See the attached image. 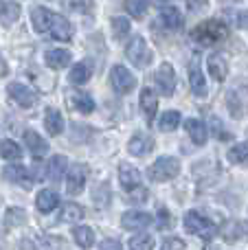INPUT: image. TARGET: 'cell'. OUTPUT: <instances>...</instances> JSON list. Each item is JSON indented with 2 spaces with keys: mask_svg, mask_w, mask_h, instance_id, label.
I'll return each instance as SVG.
<instances>
[{
  "mask_svg": "<svg viewBox=\"0 0 248 250\" xmlns=\"http://www.w3.org/2000/svg\"><path fill=\"white\" fill-rule=\"evenodd\" d=\"M227 24L222 20H207V22H200L196 29L191 31V38L196 40L198 44L202 46H213V44L222 42L227 38Z\"/></svg>",
  "mask_w": 248,
  "mask_h": 250,
  "instance_id": "obj_1",
  "label": "cell"
},
{
  "mask_svg": "<svg viewBox=\"0 0 248 250\" xmlns=\"http://www.w3.org/2000/svg\"><path fill=\"white\" fill-rule=\"evenodd\" d=\"M125 57L136 68H147L154 60V51L149 48V44L145 42L143 35H134V38L130 40V44L125 46Z\"/></svg>",
  "mask_w": 248,
  "mask_h": 250,
  "instance_id": "obj_2",
  "label": "cell"
},
{
  "mask_svg": "<svg viewBox=\"0 0 248 250\" xmlns=\"http://www.w3.org/2000/svg\"><path fill=\"white\" fill-rule=\"evenodd\" d=\"M178 173H180V160L174 158V156H161V158L154 160V165L147 169L149 180H154V182L174 180Z\"/></svg>",
  "mask_w": 248,
  "mask_h": 250,
  "instance_id": "obj_3",
  "label": "cell"
},
{
  "mask_svg": "<svg viewBox=\"0 0 248 250\" xmlns=\"http://www.w3.org/2000/svg\"><path fill=\"white\" fill-rule=\"evenodd\" d=\"M183 224L189 235H196L200 239H211L215 235V224L211 220H207V217H202L198 211H189L185 215Z\"/></svg>",
  "mask_w": 248,
  "mask_h": 250,
  "instance_id": "obj_4",
  "label": "cell"
},
{
  "mask_svg": "<svg viewBox=\"0 0 248 250\" xmlns=\"http://www.w3.org/2000/svg\"><path fill=\"white\" fill-rule=\"evenodd\" d=\"M110 83H112V88L119 92V95H127V92H132L136 88V77L125 68V66L117 64V66H112V70H110Z\"/></svg>",
  "mask_w": 248,
  "mask_h": 250,
  "instance_id": "obj_5",
  "label": "cell"
},
{
  "mask_svg": "<svg viewBox=\"0 0 248 250\" xmlns=\"http://www.w3.org/2000/svg\"><path fill=\"white\" fill-rule=\"evenodd\" d=\"M7 95L9 99L13 101V104H18L20 108H33L35 101H38V97H35V92L31 90V88H26L24 83H9L7 86Z\"/></svg>",
  "mask_w": 248,
  "mask_h": 250,
  "instance_id": "obj_6",
  "label": "cell"
},
{
  "mask_svg": "<svg viewBox=\"0 0 248 250\" xmlns=\"http://www.w3.org/2000/svg\"><path fill=\"white\" fill-rule=\"evenodd\" d=\"M156 86L158 90H161V95L165 97H171V92L176 90V73H174V66L169 64V62H163L161 66H158L156 70Z\"/></svg>",
  "mask_w": 248,
  "mask_h": 250,
  "instance_id": "obj_7",
  "label": "cell"
},
{
  "mask_svg": "<svg viewBox=\"0 0 248 250\" xmlns=\"http://www.w3.org/2000/svg\"><path fill=\"white\" fill-rule=\"evenodd\" d=\"M189 88L196 97H207V77L202 75V68H200V57L193 55L191 60V66H189Z\"/></svg>",
  "mask_w": 248,
  "mask_h": 250,
  "instance_id": "obj_8",
  "label": "cell"
},
{
  "mask_svg": "<svg viewBox=\"0 0 248 250\" xmlns=\"http://www.w3.org/2000/svg\"><path fill=\"white\" fill-rule=\"evenodd\" d=\"M86 167L83 165H73V167L68 169V173H66V193L68 195H79L83 191V187H86Z\"/></svg>",
  "mask_w": 248,
  "mask_h": 250,
  "instance_id": "obj_9",
  "label": "cell"
},
{
  "mask_svg": "<svg viewBox=\"0 0 248 250\" xmlns=\"http://www.w3.org/2000/svg\"><path fill=\"white\" fill-rule=\"evenodd\" d=\"M51 38L60 40V42H68L70 38H73V24H70L68 20H66L64 16H60V13H53L51 16V24H48V31H46Z\"/></svg>",
  "mask_w": 248,
  "mask_h": 250,
  "instance_id": "obj_10",
  "label": "cell"
},
{
  "mask_svg": "<svg viewBox=\"0 0 248 250\" xmlns=\"http://www.w3.org/2000/svg\"><path fill=\"white\" fill-rule=\"evenodd\" d=\"M152 149H154V138L149 136L147 132H136L134 136L130 138V143H127V151H130L132 156H136V158L147 156Z\"/></svg>",
  "mask_w": 248,
  "mask_h": 250,
  "instance_id": "obj_11",
  "label": "cell"
},
{
  "mask_svg": "<svg viewBox=\"0 0 248 250\" xmlns=\"http://www.w3.org/2000/svg\"><path fill=\"white\" fill-rule=\"evenodd\" d=\"M152 222H154V217L143 211H127L121 215V226L125 230H143V229H147Z\"/></svg>",
  "mask_w": 248,
  "mask_h": 250,
  "instance_id": "obj_12",
  "label": "cell"
},
{
  "mask_svg": "<svg viewBox=\"0 0 248 250\" xmlns=\"http://www.w3.org/2000/svg\"><path fill=\"white\" fill-rule=\"evenodd\" d=\"M158 22H161V24L165 26L167 31H180V29H183V24H185L183 13H180L176 7H171V4H167V7L161 9Z\"/></svg>",
  "mask_w": 248,
  "mask_h": 250,
  "instance_id": "obj_13",
  "label": "cell"
},
{
  "mask_svg": "<svg viewBox=\"0 0 248 250\" xmlns=\"http://www.w3.org/2000/svg\"><path fill=\"white\" fill-rule=\"evenodd\" d=\"M44 60H46V66H48V68L62 70V68H66V66L70 64L73 55H70L68 48H48L46 55H44Z\"/></svg>",
  "mask_w": 248,
  "mask_h": 250,
  "instance_id": "obj_14",
  "label": "cell"
},
{
  "mask_svg": "<svg viewBox=\"0 0 248 250\" xmlns=\"http://www.w3.org/2000/svg\"><path fill=\"white\" fill-rule=\"evenodd\" d=\"M207 68H209V75L215 79V82H224L228 75V62L224 55L213 53V55L207 60Z\"/></svg>",
  "mask_w": 248,
  "mask_h": 250,
  "instance_id": "obj_15",
  "label": "cell"
},
{
  "mask_svg": "<svg viewBox=\"0 0 248 250\" xmlns=\"http://www.w3.org/2000/svg\"><path fill=\"white\" fill-rule=\"evenodd\" d=\"M141 110H143V117L147 119V123L154 121V117H156V110H158V99H156V92L152 90V88H143L141 90Z\"/></svg>",
  "mask_w": 248,
  "mask_h": 250,
  "instance_id": "obj_16",
  "label": "cell"
},
{
  "mask_svg": "<svg viewBox=\"0 0 248 250\" xmlns=\"http://www.w3.org/2000/svg\"><path fill=\"white\" fill-rule=\"evenodd\" d=\"M119 182H121V187L125 191L136 189V187H141V171L136 167H132V165L123 163L119 167Z\"/></svg>",
  "mask_w": 248,
  "mask_h": 250,
  "instance_id": "obj_17",
  "label": "cell"
},
{
  "mask_svg": "<svg viewBox=\"0 0 248 250\" xmlns=\"http://www.w3.org/2000/svg\"><path fill=\"white\" fill-rule=\"evenodd\" d=\"M68 105L75 110V112H82V114H90L95 110V101L88 92H70L68 95Z\"/></svg>",
  "mask_w": 248,
  "mask_h": 250,
  "instance_id": "obj_18",
  "label": "cell"
},
{
  "mask_svg": "<svg viewBox=\"0 0 248 250\" xmlns=\"http://www.w3.org/2000/svg\"><path fill=\"white\" fill-rule=\"evenodd\" d=\"M35 207H38L40 213H53L57 207H60V198H57L55 191L51 189H42L35 198Z\"/></svg>",
  "mask_w": 248,
  "mask_h": 250,
  "instance_id": "obj_19",
  "label": "cell"
},
{
  "mask_svg": "<svg viewBox=\"0 0 248 250\" xmlns=\"http://www.w3.org/2000/svg\"><path fill=\"white\" fill-rule=\"evenodd\" d=\"M2 176L7 178L9 182H13V185H20L24 187V189H29L31 182H29V173H26L24 165H7L2 171Z\"/></svg>",
  "mask_w": 248,
  "mask_h": 250,
  "instance_id": "obj_20",
  "label": "cell"
},
{
  "mask_svg": "<svg viewBox=\"0 0 248 250\" xmlns=\"http://www.w3.org/2000/svg\"><path fill=\"white\" fill-rule=\"evenodd\" d=\"M24 147L33 156H44L48 151V143L38 132H33V129H26L24 132Z\"/></svg>",
  "mask_w": 248,
  "mask_h": 250,
  "instance_id": "obj_21",
  "label": "cell"
},
{
  "mask_svg": "<svg viewBox=\"0 0 248 250\" xmlns=\"http://www.w3.org/2000/svg\"><path fill=\"white\" fill-rule=\"evenodd\" d=\"M44 127H46V132L51 136H60L64 132V117H62L60 110H55V108L46 110V114H44Z\"/></svg>",
  "mask_w": 248,
  "mask_h": 250,
  "instance_id": "obj_22",
  "label": "cell"
},
{
  "mask_svg": "<svg viewBox=\"0 0 248 250\" xmlns=\"http://www.w3.org/2000/svg\"><path fill=\"white\" fill-rule=\"evenodd\" d=\"M20 13H22V9L18 2H13V0L2 2V7H0V24H2L4 29L13 26L18 22V18H20Z\"/></svg>",
  "mask_w": 248,
  "mask_h": 250,
  "instance_id": "obj_23",
  "label": "cell"
},
{
  "mask_svg": "<svg viewBox=\"0 0 248 250\" xmlns=\"http://www.w3.org/2000/svg\"><path fill=\"white\" fill-rule=\"evenodd\" d=\"M185 127H187L189 138H191V141L196 143V145H205V143H207V136H209V129H207V125L202 123V121H198V119H187Z\"/></svg>",
  "mask_w": 248,
  "mask_h": 250,
  "instance_id": "obj_24",
  "label": "cell"
},
{
  "mask_svg": "<svg viewBox=\"0 0 248 250\" xmlns=\"http://www.w3.org/2000/svg\"><path fill=\"white\" fill-rule=\"evenodd\" d=\"M66 169H68V158L66 156H53L51 160H48V165H46V176L51 178L53 182H57V180H62L64 178V173H66Z\"/></svg>",
  "mask_w": 248,
  "mask_h": 250,
  "instance_id": "obj_25",
  "label": "cell"
},
{
  "mask_svg": "<svg viewBox=\"0 0 248 250\" xmlns=\"http://www.w3.org/2000/svg\"><path fill=\"white\" fill-rule=\"evenodd\" d=\"M51 16L53 11H48L46 7H33L31 9V22H33V29L38 33H46L48 24H51Z\"/></svg>",
  "mask_w": 248,
  "mask_h": 250,
  "instance_id": "obj_26",
  "label": "cell"
},
{
  "mask_svg": "<svg viewBox=\"0 0 248 250\" xmlns=\"http://www.w3.org/2000/svg\"><path fill=\"white\" fill-rule=\"evenodd\" d=\"M90 77H92V64L90 62H79V64H75L73 68H70L68 82L75 83V86H82V83H86Z\"/></svg>",
  "mask_w": 248,
  "mask_h": 250,
  "instance_id": "obj_27",
  "label": "cell"
},
{
  "mask_svg": "<svg viewBox=\"0 0 248 250\" xmlns=\"http://www.w3.org/2000/svg\"><path fill=\"white\" fill-rule=\"evenodd\" d=\"M227 158H228V163L237 165V167H248V141L233 145L231 149H228Z\"/></svg>",
  "mask_w": 248,
  "mask_h": 250,
  "instance_id": "obj_28",
  "label": "cell"
},
{
  "mask_svg": "<svg viewBox=\"0 0 248 250\" xmlns=\"http://www.w3.org/2000/svg\"><path fill=\"white\" fill-rule=\"evenodd\" d=\"M73 237H75V244L82 248H90L95 244V230L90 226H75L73 229Z\"/></svg>",
  "mask_w": 248,
  "mask_h": 250,
  "instance_id": "obj_29",
  "label": "cell"
},
{
  "mask_svg": "<svg viewBox=\"0 0 248 250\" xmlns=\"http://www.w3.org/2000/svg\"><path fill=\"white\" fill-rule=\"evenodd\" d=\"M110 29H112V35H114L117 40H125L127 35H130L132 24H130V20H127V18L114 16L112 20H110Z\"/></svg>",
  "mask_w": 248,
  "mask_h": 250,
  "instance_id": "obj_30",
  "label": "cell"
},
{
  "mask_svg": "<svg viewBox=\"0 0 248 250\" xmlns=\"http://www.w3.org/2000/svg\"><path fill=\"white\" fill-rule=\"evenodd\" d=\"M22 156V147L16 141H0V158L4 160H18Z\"/></svg>",
  "mask_w": 248,
  "mask_h": 250,
  "instance_id": "obj_31",
  "label": "cell"
},
{
  "mask_svg": "<svg viewBox=\"0 0 248 250\" xmlns=\"http://www.w3.org/2000/svg\"><path fill=\"white\" fill-rule=\"evenodd\" d=\"M158 125H161L163 132H174V129L180 125V112L178 110H167V112H163L161 123Z\"/></svg>",
  "mask_w": 248,
  "mask_h": 250,
  "instance_id": "obj_32",
  "label": "cell"
},
{
  "mask_svg": "<svg viewBox=\"0 0 248 250\" xmlns=\"http://www.w3.org/2000/svg\"><path fill=\"white\" fill-rule=\"evenodd\" d=\"M82 217H83V208L79 204H75V202L64 204V208H62V222L73 224V222H79Z\"/></svg>",
  "mask_w": 248,
  "mask_h": 250,
  "instance_id": "obj_33",
  "label": "cell"
},
{
  "mask_svg": "<svg viewBox=\"0 0 248 250\" xmlns=\"http://www.w3.org/2000/svg\"><path fill=\"white\" fill-rule=\"evenodd\" d=\"M4 224H7V226H22V224H26L24 208H7V213H4Z\"/></svg>",
  "mask_w": 248,
  "mask_h": 250,
  "instance_id": "obj_34",
  "label": "cell"
},
{
  "mask_svg": "<svg viewBox=\"0 0 248 250\" xmlns=\"http://www.w3.org/2000/svg\"><path fill=\"white\" fill-rule=\"evenodd\" d=\"M125 11L132 18H143L147 13V0H125Z\"/></svg>",
  "mask_w": 248,
  "mask_h": 250,
  "instance_id": "obj_35",
  "label": "cell"
},
{
  "mask_svg": "<svg viewBox=\"0 0 248 250\" xmlns=\"http://www.w3.org/2000/svg\"><path fill=\"white\" fill-rule=\"evenodd\" d=\"M240 97H237L235 90H231L227 95V105H228V112H231L233 119H240L242 114H244V105H242V101H237Z\"/></svg>",
  "mask_w": 248,
  "mask_h": 250,
  "instance_id": "obj_36",
  "label": "cell"
},
{
  "mask_svg": "<svg viewBox=\"0 0 248 250\" xmlns=\"http://www.w3.org/2000/svg\"><path fill=\"white\" fill-rule=\"evenodd\" d=\"M64 4L75 13H90L95 9V0H64Z\"/></svg>",
  "mask_w": 248,
  "mask_h": 250,
  "instance_id": "obj_37",
  "label": "cell"
},
{
  "mask_svg": "<svg viewBox=\"0 0 248 250\" xmlns=\"http://www.w3.org/2000/svg\"><path fill=\"white\" fill-rule=\"evenodd\" d=\"M132 250H152L154 248V237L152 235H136L130 239Z\"/></svg>",
  "mask_w": 248,
  "mask_h": 250,
  "instance_id": "obj_38",
  "label": "cell"
},
{
  "mask_svg": "<svg viewBox=\"0 0 248 250\" xmlns=\"http://www.w3.org/2000/svg\"><path fill=\"white\" fill-rule=\"evenodd\" d=\"M163 248L165 250H183V248H187V244L178 237H167L165 242H163Z\"/></svg>",
  "mask_w": 248,
  "mask_h": 250,
  "instance_id": "obj_39",
  "label": "cell"
},
{
  "mask_svg": "<svg viewBox=\"0 0 248 250\" xmlns=\"http://www.w3.org/2000/svg\"><path fill=\"white\" fill-rule=\"evenodd\" d=\"M158 226H161V229H169V226H174V220H171L169 217V213H167V208H161V211H158Z\"/></svg>",
  "mask_w": 248,
  "mask_h": 250,
  "instance_id": "obj_40",
  "label": "cell"
},
{
  "mask_svg": "<svg viewBox=\"0 0 248 250\" xmlns=\"http://www.w3.org/2000/svg\"><path fill=\"white\" fill-rule=\"evenodd\" d=\"M211 123H213V134L220 138V141H224V138H228L227 132H222V123H220V119H211Z\"/></svg>",
  "mask_w": 248,
  "mask_h": 250,
  "instance_id": "obj_41",
  "label": "cell"
},
{
  "mask_svg": "<svg viewBox=\"0 0 248 250\" xmlns=\"http://www.w3.org/2000/svg\"><path fill=\"white\" fill-rule=\"evenodd\" d=\"M207 2H209V0H187V7H189V11H200L202 7H207Z\"/></svg>",
  "mask_w": 248,
  "mask_h": 250,
  "instance_id": "obj_42",
  "label": "cell"
},
{
  "mask_svg": "<svg viewBox=\"0 0 248 250\" xmlns=\"http://www.w3.org/2000/svg\"><path fill=\"white\" fill-rule=\"evenodd\" d=\"M101 248H103V250H108V248L119 250V248H121V242H117V239H105V242H101Z\"/></svg>",
  "mask_w": 248,
  "mask_h": 250,
  "instance_id": "obj_43",
  "label": "cell"
},
{
  "mask_svg": "<svg viewBox=\"0 0 248 250\" xmlns=\"http://www.w3.org/2000/svg\"><path fill=\"white\" fill-rule=\"evenodd\" d=\"M240 26L248 29V13H242V16H240Z\"/></svg>",
  "mask_w": 248,
  "mask_h": 250,
  "instance_id": "obj_44",
  "label": "cell"
}]
</instances>
